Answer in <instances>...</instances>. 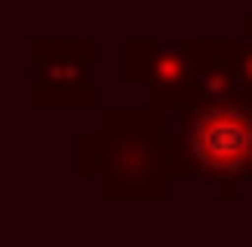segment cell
<instances>
[{
	"label": "cell",
	"instance_id": "obj_1",
	"mask_svg": "<svg viewBox=\"0 0 252 247\" xmlns=\"http://www.w3.org/2000/svg\"><path fill=\"white\" fill-rule=\"evenodd\" d=\"M190 154L206 170H242L252 165V119L237 108H211L190 124Z\"/></svg>",
	"mask_w": 252,
	"mask_h": 247
}]
</instances>
